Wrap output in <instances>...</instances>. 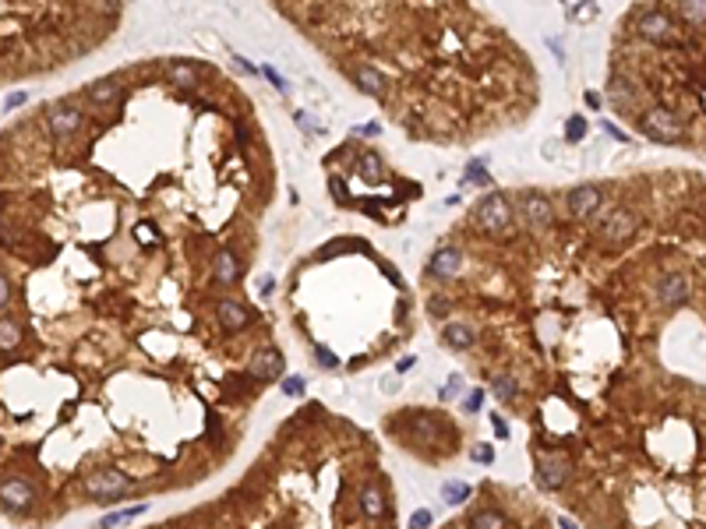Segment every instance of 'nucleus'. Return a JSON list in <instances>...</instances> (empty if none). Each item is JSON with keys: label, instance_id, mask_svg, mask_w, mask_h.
Masks as SVG:
<instances>
[{"label": "nucleus", "instance_id": "obj_16", "mask_svg": "<svg viewBox=\"0 0 706 529\" xmlns=\"http://www.w3.org/2000/svg\"><path fill=\"white\" fill-rule=\"evenodd\" d=\"M442 335H445V342H449L452 350H470V346H473V339H477V335H473V328H470V325H463V321H452V325H445V328H442Z\"/></svg>", "mask_w": 706, "mask_h": 529}, {"label": "nucleus", "instance_id": "obj_29", "mask_svg": "<svg viewBox=\"0 0 706 529\" xmlns=\"http://www.w3.org/2000/svg\"><path fill=\"white\" fill-rule=\"evenodd\" d=\"M283 395H304V378H283Z\"/></svg>", "mask_w": 706, "mask_h": 529}, {"label": "nucleus", "instance_id": "obj_1", "mask_svg": "<svg viewBox=\"0 0 706 529\" xmlns=\"http://www.w3.org/2000/svg\"><path fill=\"white\" fill-rule=\"evenodd\" d=\"M473 215H477V223H480L487 233H498V230H505V226H509V219H512V208H509L505 194H484V198H480V205L473 208Z\"/></svg>", "mask_w": 706, "mask_h": 529}, {"label": "nucleus", "instance_id": "obj_25", "mask_svg": "<svg viewBox=\"0 0 706 529\" xmlns=\"http://www.w3.org/2000/svg\"><path fill=\"white\" fill-rule=\"evenodd\" d=\"M470 526H477V529H495V526H505V515L495 512V508H487V512H477V515L470 519Z\"/></svg>", "mask_w": 706, "mask_h": 529}, {"label": "nucleus", "instance_id": "obj_33", "mask_svg": "<svg viewBox=\"0 0 706 529\" xmlns=\"http://www.w3.org/2000/svg\"><path fill=\"white\" fill-rule=\"evenodd\" d=\"M318 363H322V367H329V370H332V367H335V363H340V360H335V357H332V353H329V350H318Z\"/></svg>", "mask_w": 706, "mask_h": 529}, {"label": "nucleus", "instance_id": "obj_2", "mask_svg": "<svg viewBox=\"0 0 706 529\" xmlns=\"http://www.w3.org/2000/svg\"><path fill=\"white\" fill-rule=\"evenodd\" d=\"M85 487H88V494H92V497H103V501H113L117 494H124V490L131 487V480H128L124 473H120V470H96V473L88 477V483H85Z\"/></svg>", "mask_w": 706, "mask_h": 529}, {"label": "nucleus", "instance_id": "obj_31", "mask_svg": "<svg viewBox=\"0 0 706 529\" xmlns=\"http://www.w3.org/2000/svg\"><path fill=\"white\" fill-rule=\"evenodd\" d=\"M8 300H11V286H8V279L0 275V310L8 307Z\"/></svg>", "mask_w": 706, "mask_h": 529}, {"label": "nucleus", "instance_id": "obj_20", "mask_svg": "<svg viewBox=\"0 0 706 529\" xmlns=\"http://www.w3.org/2000/svg\"><path fill=\"white\" fill-rule=\"evenodd\" d=\"M357 166H360V177H364V180H371V183L382 180V173H385V163H382V155H378V152H364Z\"/></svg>", "mask_w": 706, "mask_h": 529}, {"label": "nucleus", "instance_id": "obj_17", "mask_svg": "<svg viewBox=\"0 0 706 529\" xmlns=\"http://www.w3.org/2000/svg\"><path fill=\"white\" fill-rule=\"evenodd\" d=\"M219 321L223 328H244L248 325V307L237 300H219Z\"/></svg>", "mask_w": 706, "mask_h": 529}, {"label": "nucleus", "instance_id": "obj_35", "mask_svg": "<svg viewBox=\"0 0 706 529\" xmlns=\"http://www.w3.org/2000/svg\"><path fill=\"white\" fill-rule=\"evenodd\" d=\"M25 99H28V96H25V92H14V96L8 99V106H4V110H14V106H21Z\"/></svg>", "mask_w": 706, "mask_h": 529}, {"label": "nucleus", "instance_id": "obj_4", "mask_svg": "<svg viewBox=\"0 0 706 529\" xmlns=\"http://www.w3.org/2000/svg\"><path fill=\"white\" fill-rule=\"evenodd\" d=\"M0 501H4V508H11V512H25V508H32V501H36V490L28 487L25 480H4L0 483Z\"/></svg>", "mask_w": 706, "mask_h": 529}, {"label": "nucleus", "instance_id": "obj_40", "mask_svg": "<svg viewBox=\"0 0 706 529\" xmlns=\"http://www.w3.org/2000/svg\"><path fill=\"white\" fill-rule=\"evenodd\" d=\"M135 233H138V240H152V237H156V233H152V226H138Z\"/></svg>", "mask_w": 706, "mask_h": 529}, {"label": "nucleus", "instance_id": "obj_19", "mask_svg": "<svg viewBox=\"0 0 706 529\" xmlns=\"http://www.w3.org/2000/svg\"><path fill=\"white\" fill-rule=\"evenodd\" d=\"M212 272H216L219 283H233L237 272H240V265H237V258H233L230 251H219V254H216V261H212Z\"/></svg>", "mask_w": 706, "mask_h": 529}, {"label": "nucleus", "instance_id": "obj_13", "mask_svg": "<svg viewBox=\"0 0 706 529\" xmlns=\"http://www.w3.org/2000/svg\"><path fill=\"white\" fill-rule=\"evenodd\" d=\"M283 370V357L275 353V350H268V353H258L255 357V363H251V378H258V381H268V378H275Z\"/></svg>", "mask_w": 706, "mask_h": 529}, {"label": "nucleus", "instance_id": "obj_22", "mask_svg": "<svg viewBox=\"0 0 706 529\" xmlns=\"http://www.w3.org/2000/svg\"><path fill=\"white\" fill-rule=\"evenodd\" d=\"M442 497L449 505H463V501H470V483H459V480H452V483H445L442 487Z\"/></svg>", "mask_w": 706, "mask_h": 529}, {"label": "nucleus", "instance_id": "obj_9", "mask_svg": "<svg viewBox=\"0 0 706 529\" xmlns=\"http://www.w3.org/2000/svg\"><path fill=\"white\" fill-rule=\"evenodd\" d=\"M46 120H50V131H53L57 138H64V134L78 131V123H81V113H78L75 106H50Z\"/></svg>", "mask_w": 706, "mask_h": 529}, {"label": "nucleus", "instance_id": "obj_23", "mask_svg": "<svg viewBox=\"0 0 706 529\" xmlns=\"http://www.w3.org/2000/svg\"><path fill=\"white\" fill-rule=\"evenodd\" d=\"M678 8L685 21H696V25L706 21V0H678Z\"/></svg>", "mask_w": 706, "mask_h": 529}, {"label": "nucleus", "instance_id": "obj_8", "mask_svg": "<svg viewBox=\"0 0 706 529\" xmlns=\"http://www.w3.org/2000/svg\"><path fill=\"white\" fill-rule=\"evenodd\" d=\"M636 32H639L643 39H657V43H664V39L671 36V18L660 14V11H647V14L636 21Z\"/></svg>", "mask_w": 706, "mask_h": 529}, {"label": "nucleus", "instance_id": "obj_32", "mask_svg": "<svg viewBox=\"0 0 706 529\" xmlns=\"http://www.w3.org/2000/svg\"><path fill=\"white\" fill-rule=\"evenodd\" d=\"M473 459H477V462H491V459H495V452H491L487 445H480V448H473Z\"/></svg>", "mask_w": 706, "mask_h": 529}, {"label": "nucleus", "instance_id": "obj_34", "mask_svg": "<svg viewBox=\"0 0 706 529\" xmlns=\"http://www.w3.org/2000/svg\"><path fill=\"white\" fill-rule=\"evenodd\" d=\"M480 399H484L480 392H470V399H467V410H470V413H477V410H480Z\"/></svg>", "mask_w": 706, "mask_h": 529}, {"label": "nucleus", "instance_id": "obj_41", "mask_svg": "<svg viewBox=\"0 0 706 529\" xmlns=\"http://www.w3.org/2000/svg\"><path fill=\"white\" fill-rule=\"evenodd\" d=\"M272 290H275V283H272V279H265V283H262V297H268Z\"/></svg>", "mask_w": 706, "mask_h": 529}, {"label": "nucleus", "instance_id": "obj_7", "mask_svg": "<svg viewBox=\"0 0 706 529\" xmlns=\"http://www.w3.org/2000/svg\"><path fill=\"white\" fill-rule=\"evenodd\" d=\"M519 208H523V219L533 223V226L551 223V215H555V208H551V198H544V194H537V191H527L523 201H519Z\"/></svg>", "mask_w": 706, "mask_h": 529}, {"label": "nucleus", "instance_id": "obj_37", "mask_svg": "<svg viewBox=\"0 0 706 529\" xmlns=\"http://www.w3.org/2000/svg\"><path fill=\"white\" fill-rule=\"evenodd\" d=\"M491 427H495V430L502 434V438H505V434H509V427H505V420H502V417H491Z\"/></svg>", "mask_w": 706, "mask_h": 529}, {"label": "nucleus", "instance_id": "obj_26", "mask_svg": "<svg viewBox=\"0 0 706 529\" xmlns=\"http://www.w3.org/2000/svg\"><path fill=\"white\" fill-rule=\"evenodd\" d=\"M141 512H145V505H131V508H120V512L106 515V519H103V526H120V522H131V519H138Z\"/></svg>", "mask_w": 706, "mask_h": 529}, {"label": "nucleus", "instance_id": "obj_38", "mask_svg": "<svg viewBox=\"0 0 706 529\" xmlns=\"http://www.w3.org/2000/svg\"><path fill=\"white\" fill-rule=\"evenodd\" d=\"M445 310H449V303H445V300L438 297V300L431 303V315H445Z\"/></svg>", "mask_w": 706, "mask_h": 529}, {"label": "nucleus", "instance_id": "obj_3", "mask_svg": "<svg viewBox=\"0 0 706 529\" xmlns=\"http://www.w3.org/2000/svg\"><path fill=\"white\" fill-rule=\"evenodd\" d=\"M643 128H647L657 141H678L682 138L678 117H674L671 110H664V106H657V110H650L647 117H643Z\"/></svg>", "mask_w": 706, "mask_h": 529}, {"label": "nucleus", "instance_id": "obj_24", "mask_svg": "<svg viewBox=\"0 0 706 529\" xmlns=\"http://www.w3.org/2000/svg\"><path fill=\"white\" fill-rule=\"evenodd\" d=\"M195 71H198L195 64H173V74H170V78H173L180 88H195V81H198Z\"/></svg>", "mask_w": 706, "mask_h": 529}, {"label": "nucleus", "instance_id": "obj_12", "mask_svg": "<svg viewBox=\"0 0 706 529\" xmlns=\"http://www.w3.org/2000/svg\"><path fill=\"white\" fill-rule=\"evenodd\" d=\"M537 480H540L544 490H558V487L565 483V462H558V459H540V462H537Z\"/></svg>", "mask_w": 706, "mask_h": 529}, {"label": "nucleus", "instance_id": "obj_5", "mask_svg": "<svg viewBox=\"0 0 706 529\" xmlns=\"http://www.w3.org/2000/svg\"><path fill=\"white\" fill-rule=\"evenodd\" d=\"M600 201H604V194H600V188H594V183H582V188H572L569 191V212L572 215H594L597 208H600Z\"/></svg>", "mask_w": 706, "mask_h": 529}, {"label": "nucleus", "instance_id": "obj_21", "mask_svg": "<svg viewBox=\"0 0 706 529\" xmlns=\"http://www.w3.org/2000/svg\"><path fill=\"white\" fill-rule=\"evenodd\" d=\"M21 342V325L14 318H4L0 321V350H14Z\"/></svg>", "mask_w": 706, "mask_h": 529}, {"label": "nucleus", "instance_id": "obj_28", "mask_svg": "<svg viewBox=\"0 0 706 529\" xmlns=\"http://www.w3.org/2000/svg\"><path fill=\"white\" fill-rule=\"evenodd\" d=\"M582 134H587V120H582V117H572V120H569V141H579Z\"/></svg>", "mask_w": 706, "mask_h": 529}, {"label": "nucleus", "instance_id": "obj_10", "mask_svg": "<svg viewBox=\"0 0 706 529\" xmlns=\"http://www.w3.org/2000/svg\"><path fill=\"white\" fill-rule=\"evenodd\" d=\"M657 297H660L664 303H671V307L685 303V300H689V279H685L682 272H671V275H664V283H660Z\"/></svg>", "mask_w": 706, "mask_h": 529}, {"label": "nucleus", "instance_id": "obj_36", "mask_svg": "<svg viewBox=\"0 0 706 529\" xmlns=\"http://www.w3.org/2000/svg\"><path fill=\"white\" fill-rule=\"evenodd\" d=\"M427 522H431L427 512H413V519H410V526H427Z\"/></svg>", "mask_w": 706, "mask_h": 529}, {"label": "nucleus", "instance_id": "obj_15", "mask_svg": "<svg viewBox=\"0 0 706 529\" xmlns=\"http://www.w3.org/2000/svg\"><path fill=\"white\" fill-rule=\"evenodd\" d=\"M120 92H124V88H120V81L103 78V81H96V85H88V99L96 103V106H99V103H103V106H110V103H117V99H120Z\"/></svg>", "mask_w": 706, "mask_h": 529}, {"label": "nucleus", "instance_id": "obj_27", "mask_svg": "<svg viewBox=\"0 0 706 529\" xmlns=\"http://www.w3.org/2000/svg\"><path fill=\"white\" fill-rule=\"evenodd\" d=\"M491 392H495L498 402H512L516 399V381L512 378H495V388H491Z\"/></svg>", "mask_w": 706, "mask_h": 529}, {"label": "nucleus", "instance_id": "obj_6", "mask_svg": "<svg viewBox=\"0 0 706 529\" xmlns=\"http://www.w3.org/2000/svg\"><path fill=\"white\" fill-rule=\"evenodd\" d=\"M632 233H636V212L618 208V212H611V215H607V223H604V240L622 243V240H629Z\"/></svg>", "mask_w": 706, "mask_h": 529}, {"label": "nucleus", "instance_id": "obj_18", "mask_svg": "<svg viewBox=\"0 0 706 529\" xmlns=\"http://www.w3.org/2000/svg\"><path fill=\"white\" fill-rule=\"evenodd\" d=\"M360 508H364L367 519H382V515H385V494H382L378 487H367V490L360 494Z\"/></svg>", "mask_w": 706, "mask_h": 529}, {"label": "nucleus", "instance_id": "obj_11", "mask_svg": "<svg viewBox=\"0 0 706 529\" xmlns=\"http://www.w3.org/2000/svg\"><path fill=\"white\" fill-rule=\"evenodd\" d=\"M459 265H463V254L455 251V247H438V251L431 254V275H442V279H452L459 272Z\"/></svg>", "mask_w": 706, "mask_h": 529}, {"label": "nucleus", "instance_id": "obj_39", "mask_svg": "<svg viewBox=\"0 0 706 529\" xmlns=\"http://www.w3.org/2000/svg\"><path fill=\"white\" fill-rule=\"evenodd\" d=\"M357 134H367V138L378 134V123H364V128H357Z\"/></svg>", "mask_w": 706, "mask_h": 529}, {"label": "nucleus", "instance_id": "obj_30", "mask_svg": "<svg viewBox=\"0 0 706 529\" xmlns=\"http://www.w3.org/2000/svg\"><path fill=\"white\" fill-rule=\"evenodd\" d=\"M459 388H463V378H459V375H452V378H449V385L442 388V399H452V395H455Z\"/></svg>", "mask_w": 706, "mask_h": 529}, {"label": "nucleus", "instance_id": "obj_14", "mask_svg": "<svg viewBox=\"0 0 706 529\" xmlns=\"http://www.w3.org/2000/svg\"><path fill=\"white\" fill-rule=\"evenodd\" d=\"M353 81H357V88L360 92H367V96H385V78H382V71H375V68H357L353 71Z\"/></svg>", "mask_w": 706, "mask_h": 529}]
</instances>
